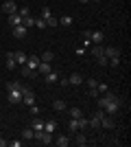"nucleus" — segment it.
Wrapping results in <instances>:
<instances>
[{"mask_svg": "<svg viewBox=\"0 0 131 147\" xmlns=\"http://www.w3.org/2000/svg\"><path fill=\"white\" fill-rule=\"evenodd\" d=\"M103 110H105V114H116V112L120 110V99H114V101H107Z\"/></svg>", "mask_w": 131, "mask_h": 147, "instance_id": "obj_1", "label": "nucleus"}, {"mask_svg": "<svg viewBox=\"0 0 131 147\" xmlns=\"http://www.w3.org/2000/svg\"><path fill=\"white\" fill-rule=\"evenodd\" d=\"M22 103L24 105H35V92L24 88V92H22Z\"/></svg>", "mask_w": 131, "mask_h": 147, "instance_id": "obj_2", "label": "nucleus"}, {"mask_svg": "<svg viewBox=\"0 0 131 147\" xmlns=\"http://www.w3.org/2000/svg\"><path fill=\"white\" fill-rule=\"evenodd\" d=\"M2 7V13H7V16H11V13L18 11V5H15V0H5V5H0Z\"/></svg>", "mask_w": 131, "mask_h": 147, "instance_id": "obj_3", "label": "nucleus"}, {"mask_svg": "<svg viewBox=\"0 0 131 147\" xmlns=\"http://www.w3.org/2000/svg\"><path fill=\"white\" fill-rule=\"evenodd\" d=\"M100 127H105V129H114L116 127V121L112 119V114H105V117L100 119Z\"/></svg>", "mask_w": 131, "mask_h": 147, "instance_id": "obj_4", "label": "nucleus"}, {"mask_svg": "<svg viewBox=\"0 0 131 147\" xmlns=\"http://www.w3.org/2000/svg\"><path fill=\"white\" fill-rule=\"evenodd\" d=\"M35 141H39L42 145H50V143H53V134H50V132H39V134L35 136Z\"/></svg>", "mask_w": 131, "mask_h": 147, "instance_id": "obj_5", "label": "nucleus"}, {"mask_svg": "<svg viewBox=\"0 0 131 147\" xmlns=\"http://www.w3.org/2000/svg\"><path fill=\"white\" fill-rule=\"evenodd\" d=\"M87 40H90V42H94V44H100L103 42V40H105V33H103V31H90V35H87Z\"/></svg>", "mask_w": 131, "mask_h": 147, "instance_id": "obj_6", "label": "nucleus"}, {"mask_svg": "<svg viewBox=\"0 0 131 147\" xmlns=\"http://www.w3.org/2000/svg\"><path fill=\"white\" fill-rule=\"evenodd\" d=\"M11 31H13V37H18V40H22V37H26V26L24 24H18V26H11Z\"/></svg>", "mask_w": 131, "mask_h": 147, "instance_id": "obj_7", "label": "nucleus"}, {"mask_svg": "<svg viewBox=\"0 0 131 147\" xmlns=\"http://www.w3.org/2000/svg\"><path fill=\"white\" fill-rule=\"evenodd\" d=\"M9 101L11 103H22V90H9Z\"/></svg>", "mask_w": 131, "mask_h": 147, "instance_id": "obj_8", "label": "nucleus"}, {"mask_svg": "<svg viewBox=\"0 0 131 147\" xmlns=\"http://www.w3.org/2000/svg\"><path fill=\"white\" fill-rule=\"evenodd\" d=\"M5 55H7V68L13 70V68L18 66V64H15V51H9V53H5Z\"/></svg>", "mask_w": 131, "mask_h": 147, "instance_id": "obj_9", "label": "nucleus"}, {"mask_svg": "<svg viewBox=\"0 0 131 147\" xmlns=\"http://www.w3.org/2000/svg\"><path fill=\"white\" fill-rule=\"evenodd\" d=\"M26 66L31 68V70H37V66H39V55H31V57H26Z\"/></svg>", "mask_w": 131, "mask_h": 147, "instance_id": "obj_10", "label": "nucleus"}, {"mask_svg": "<svg viewBox=\"0 0 131 147\" xmlns=\"http://www.w3.org/2000/svg\"><path fill=\"white\" fill-rule=\"evenodd\" d=\"M103 55H105L107 59H112V57H120V49H116V46H107Z\"/></svg>", "mask_w": 131, "mask_h": 147, "instance_id": "obj_11", "label": "nucleus"}, {"mask_svg": "<svg viewBox=\"0 0 131 147\" xmlns=\"http://www.w3.org/2000/svg\"><path fill=\"white\" fill-rule=\"evenodd\" d=\"M74 143L83 147V145H87L90 141H87V136H85V134H81V129H79V132H74Z\"/></svg>", "mask_w": 131, "mask_h": 147, "instance_id": "obj_12", "label": "nucleus"}, {"mask_svg": "<svg viewBox=\"0 0 131 147\" xmlns=\"http://www.w3.org/2000/svg\"><path fill=\"white\" fill-rule=\"evenodd\" d=\"M44 79H46V84H57V81H59V73H57V70H50L48 75H44Z\"/></svg>", "mask_w": 131, "mask_h": 147, "instance_id": "obj_13", "label": "nucleus"}, {"mask_svg": "<svg viewBox=\"0 0 131 147\" xmlns=\"http://www.w3.org/2000/svg\"><path fill=\"white\" fill-rule=\"evenodd\" d=\"M18 24H22V16L15 11V13H11V16H9V26H18Z\"/></svg>", "mask_w": 131, "mask_h": 147, "instance_id": "obj_14", "label": "nucleus"}, {"mask_svg": "<svg viewBox=\"0 0 131 147\" xmlns=\"http://www.w3.org/2000/svg\"><path fill=\"white\" fill-rule=\"evenodd\" d=\"M68 84H72V86H81V84H83V77L79 73H72V75H70V79H68Z\"/></svg>", "mask_w": 131, "mask_h": 147, "instance_id": "obj_15", "label": "nucleus"}, {"mask_svg": "<svg viewBox=\"0 0 131 147\" xmlns=\"http://www.w3.org/2000/svg\"><path fill=\"white\" fill-rule=\"evenodd\" d=\"M26 53H22V51H15V64H18V66H24L26 64Z\"/></svg>", "mask_w": 131, "mask_h": 147, "instance_id": "obj_16", "label": "nucleus"}, {"mask_svg": "<svg viewBox=\"0 0 131 147\" xmlns=\"http://www.w3.org/2000/svg\"><path fill=\"white\" fill-rule=\"evenodd\" d=\"M37 70H39V75H48L50 70H53V66H50L48 61H39V66H37Z\"/></svg>", "mask_w": 131, "mask_h": 147, "instance_id": "obj_17", "label": "nucleus"}, {"mask_svg": "<svg viewBox=\"0 0 131 147\" xmlns=\"http://www.w3.org/2000/svg\"><path fill=\"white\" fill-rule=\"evenodd\" d=\"M53 59H55V53H53V51H44L42 55H39V61H48L50 64Z\"/></svg>", "mask_w": 131, "mask_h": 147, "instance_id": "obj_18", "label": "nucleus"}, {"mask_svg": "<svg viewBox=\"0 0 131 147\" xmlns=\"http://www.w3.org/2000/svg\"><path fill=\"white\" fill-rule=\"evenodd\" d=\"M31 127H33V132H35V136H37L39 132H44V123L39 121V119H35V121L31 123Z\"/></svg>", "mask_w": 131, "mask_h": 147, "instance_id": "obj_19", "label": "nucleus"}, {"mask_svg": "<svg viewBox=\"0 0 131 147\" xmlns=\"http://www.w3.org/2000/svg\"><path fill=\"white\" fill-rule=\"evenodd\" d=\"M79 129H81V127H79V119H72V121L68 123V132H70V134H74V132H79Z\"/></svg>", "mask_w": 131, "mask_h": 147, "instance_id": "obj_20", "label": "nucleus"}, {"mask_svg": "<svg viewBox=\"0 0 131 147\" xmlns=\"http://www.w3.org/2000/svg\"><path fill=\"white\" fill-rule=\"evenodd\" d=\"M103 53H105V49H103L100 44H94V46H92V57H94V59H96V57H100Z\"/></svg>", "mask_w": 131, "mask_h": 147, "instance_id": "obj_21", "label": "nucleus"}, {"mask_svg": "<svg viewBox=\"0 0 131 147\" xmlns=\"http://www.w3.org/2000/svg\"><path fill=\"white\" fill-rule=\"evenodd\" d=\"M53 108H55L57 112H63V110H68V105H66V101H61V99H57L55 103H53Z\"/></svg>", "mask_w": 131, "mask_h": 147, "instance_id": "obj_22", "label": "nucleus"}, {"mask_svg": "<svg viewBox=\"0 0 131 147\" xmlns=\"http://www.w3.org/2000/svg\"><path fill=\"white\" fill-rule=\"evenodd\" d=\"M55 129H57V123H55V121H46V123H44V132L55 134Z\"/></svg>", "mask_w": 131, "mask_h": 147, "instance_id": "obj_23", "label": "nucleus"}, {"mask_svg": "<svg viewBox=\"0 0 131 147\" xmlns=\"http://www.w3.org/2000/svg\"><path fill=\"white\" fill-rule=\"evenodd\" d=\"M20 73H22V77H35V73H33L26 64H24V66H20Z\"/></svg>", "mask_w": 131, "mask_h": 147, "instance_id": "obj_24", "label": "nucleus"}, {"mask_svg": "<svg viewBox=\"0 0 131 147\" xmlns=\"http://www.w3.org/2000/svg\"><path fill=\"white\" fill-rule=\"evenodd\" d=\"M57 145L59 147H68L70 145V136H57Z\"/></svg>", "mask_w": 131, "mask_h": 147, "instance_id": "obj_25", "label": "nucleus"}, {"mask_svg": "<svg viewBox=\"0 0 131 147\" xmlns=\"http://www.w3.org/2000/svg\"><path fill=\"white\" fill-rule=\"evenodd\" d=\"M87 127H92V129L100 127V121H98L96 117H90V119H87Z\"/></svg>", "mask_w": 131, "mask_h": 147, "instance_id": "obj_26", "label": "nucleus"}, {"mask_svg": "<svg viewBox=\"0 0 131 147\" xmlns=\"http://www.w3.org/2000/svg\"><path fill=\"white\" fill-rule=\"evenodd\" d=\"M5 88L7 90H22V84H20V81H9Z\"/></svg>", "mask_w": 131, "mask_h": 147, "instance_id": "obj_27", "label": "nucleus"}, {"mask_svg": "<svg viewBox=\"0 0 131 147\" xmlns=\"http://www.w3.org/2000/svg\"><path fill=\"white\" fill-rule=\"evenodd\" d=\"M22 138H26V141H31V138H35V132H33V127H26L24 132H22Z\"/></svg>", "mask_w": 131, "mask_h": 147, "instance_id": "obj_28", "label": "nucleus"}, {"mask_svg": "<svg viewBox=\"0 0 131 147\" xmlns=\"http://www.w3.org/2000/svg\"><path fill=\"white\" fill-rule=\"evenodd\" d=\"M59 24L70 26V24H72V16H61V18H59Z\"/></svg>", "mask_w": 131, "mask_h": 147, "instance_id": "obj_29", "label": "nucleus"}, {"mask_svg": "<svg viewBox=\"0 0 131 147\" xmlns=\"http://www.w3.org/2000/svg\"><path fill=\"white\" fill-rule=\"evenodd\" d=\"M68 112H70V117H72V119H81L83 117V112L79 110V108H70Z\"/></svg>", "mask_w": 131, "mask_h": 147, "instance_id": "obj_30", "label": "nucleus"}, {"mask_svg": "<svg viewBox=\"0 0 131 147\" xmlns=\"http://www.w3.org/2000/svg\"><path fill=\"white\" fill-rule=\"evenodd\" d=\"M57 24H59V18H53V16L46 18V26H57Z\"/></svg>", "mask_w": 131, "mask_h": 147, "instance_id": "obj_31", "label": "nucleus"}, {"mask_svg": "<svg viewBox=\"0 0 131 147\" xmlns=\"http://www.w3.org/2000/svg\"><path fill=\"white\" fill-rule=\"evenodd\" d=\"M96 90H98V94H103V92L109 90V86H107V84H96Z\"/></svg>", "mask_w": 131, "mask_h": 147, "instance_id": "obj_32", "label": "nucleus"}, {"mask_svg": "<svg viewBox=\"0 0 131 147\" xmlns=\"http://www.w3.org/2000/svg\"><path fill=\"white\" fill-rule=\"evenodd\" d=\"M18 13L22 18H26V16H31V9H29V7H22V9H18Z\"/></svg>", "mask_w": 131, "mask_h": 147, "instance_id": "obj_33", "label": "nucleus"}, {"mask_svg": "<svg viewBox=\"0 0 131 147\" xmlns=\"http://www.w3.org/2000/svg\"><path fill=\"white\" fill-rule=\"evenodd\" d=\"M35 26H37V29H46V20H44V18L35 20Z\"/></svg>", "mask_w": 131, "mask_h": 147, "instance_id": "obj_34", "label": "nucleus"}, {"mask_svg": "<svg viewBox=\"0 0 131 147\" xmlns=\"http://www.w3.org/2000/svg\"><path fill=\"white\" fill-rule=\"evenodd\" d=\"M96 61H98V66H107V61H109V59H107L105 55H100V57H96Z\"/></svg>", "mask_w": 131, "mask_h": 147, "instance_id": "obj_35", "label": "nucleus"}, {"mask_svg": "<svg viewBox=\"0 0 131 147\" xmlns=\"http://www.w3.org/2000/svg\"><path fill=\"white\" fill-rule=\"evenodd\" d=\"M50 16H53V13H50V9H48V7H44V9H42V18L46 20V18H50Z\"/></svg>", "mask_w": 131, "mask_h": 147, "instance_id": "obj_36", "label": "nucleus"}, {"mask_svg": "<svg viewBox=\"0 0 131 147\" xmlns=\"http://www.w3.org/2000/svg\"><path fill=\"white\" fill-rule=\"evenodd\" d=\"M90 97L96 99V97H98V90H96V88H90Z\"/></svg>", "mask_w": 131, "mask_h": 147, "instance_id": "obj_37", "label": "nucleus"}, {"mask_svg": "<svg viewBox=\"0 0 131 147\" xmlns=\"http://www.w3.org/2000/svg\"><path fill=\"white\" fill-rule=\"evenodd\" d=\"M94 117H96V119H98V121H100V119L105 117V110H103V108H100V110H98V112H96V114H94Z\"/></svg>", "mask_w": 131, "mask_h": 147, "instance_id": "obj_38", "label": "nucleus"}, {"mask_svg": "<svg viewBox=\"0 0 131 147\" xmlns=\"http://www.w3.org/2000/svg\"><path fill=\"white\" fill-rule=\"evenodd\" d=\"M96 84H98L96 79H90V81H87V86H90V88H96Z\"/></svg>", "mask_w": 131, "mask_h": 147, "instance_id": "obj_39", "label": "nucleus"}, {"mask_svg": "<svg viewBox=\"0 0 131 147\" xmlns=\"http://www.w3.org/2000/svg\"><path fill=\"white\" fill-rule=\"evenodd\" d=\"M31 112L35 114V117H37V114H39V108H37V105H31Z\"/></svg>", "mask_w": 131, "mask_h": 147, "instance_id": "obj_40", "label": "nucleus"}, {"mask_svg": "<svg viewBox=\"0 0 131 147\" xmlns=\"http://www.w3.org/2000/svg\"><path fill=\"white\" fill-rule=\"evenodd\" d=\"M7 145V141H5V138H0V147H5Z\"/></svg>", "mask_w": 131, "mask_h": 147, "instance_id": "obj_41", "label": "nucleus"}, {"mask_svg": "<svg viewBox=\"0 0 131 147\" xmlns=\"http://www.w3.org/2000/svg\"><path fill=\"white\" fill-rule=\"evenodd\" d=\"M79 2H81V5H87V2H90V0H79Z\"/></svg>", "mask_w": 131, "mask_h": 147, "instance_id": "obj_42", "label": "nucleus"}, {"mask_svg": "<svg viewBox=\"0 0 131 147\" xmlns=\"http://www.w3.org/2000/svg\"><path fill=\"white\" fill-rule=\"evenodd\" d=\"M90 2H100V0H90Z\"/></svg>", "mask_w": 131, "mask_h": 147, "instance_id": "obj_43", "label": "nucleus"}, {"mask_svg": "<svg viewBox=\"0 0 131 147\" xmlns=\"http://www.w3.org/2000/svg\"><path fill=\"white\" fill-rule=\"evenodd\" d=\"M0 13H2V7H0Z\"/></svg>", "mask_w": 131, "mask_h": 147, "instance_id": "obj_44", "label": "nucleus"}]
</instances>
